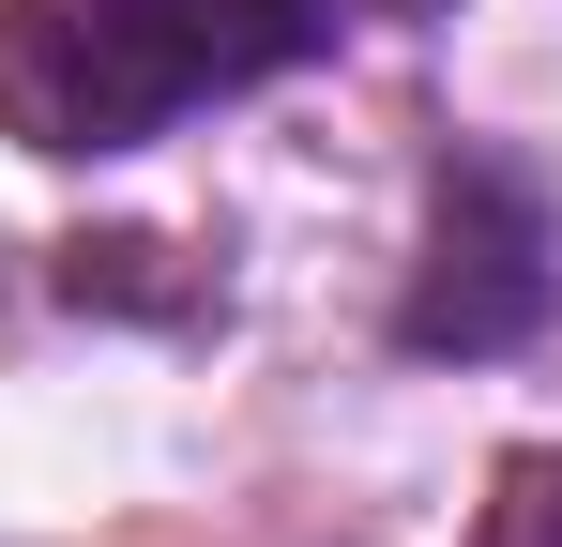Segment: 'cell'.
I'll use <instances>...</instances> for the list:
<instances>
[{
  "mask_svg": "<svg viewBox=\"0 0 562 547\" xmlns=\"http://www.w3.org/2000/svg\"><path fill=\"white\" fill-rule=\"evenodd\" d=\"M548 304H562L548 182H532V168H502V153H457V168H441L426 274H411V304H395V335H411V350H517Z\"/></svg>",
  "mask_w": 562,
  "mask_h": 547,
  "instance_id": "2",
  "label": "cell"
},
{
  "mask_svg": "<svg viewBox=\"0 0 562 547\" xmlns=\"http://www.w3.org/2000/svg\"><path fill=\"white\" fill-rule=\"evenodd\" d=\"M366 15H441V0H0V122L31 153H137L228 91L350 46Z\"/></svg>",
  "mask_w": 562,
  "mask_h": 547,
  "instance_id": "1",
  "label": "cell"
},
{
  "mask_svg": "<svg viewBox=\"0 0 562 547\" xmlns=\"http://www.w3.org/2000/svg\"><path fill=\"white\" fill-rule=\"evenodd\" d=\"M486 547H562V456H517L502 502H486Z\"/></svg>",
  "mask_w": 562,
  "mask_h": 547,
  "instance_id": "3",
  "label": "cell"
}]
</instances>
